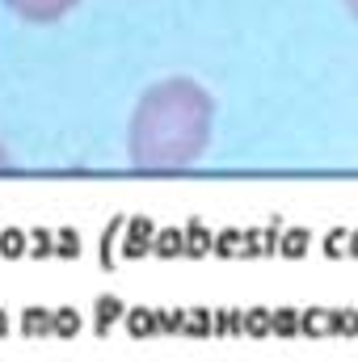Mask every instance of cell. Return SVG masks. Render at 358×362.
<instances>
[{"instance_id": "cell-4", "label": "cell", "mask_w": 358, "mask_h": 362, "mask_svg": "<svg viewBox=\"0 0 358 362\" xmlns=\"http://www.w3.org/2000/svg\"><path fill=\"white\" fill-rule=\"evenodd\" d=\"M4 165H8V156H4V152H0V169H4Z\"/></svg>"}, {"instance_id": "cell-3", "label": "cell", "mask_w": 358, "mask_h": 362, "mask_svg": "<svg viewBox=\"0 0 358 362\" xmlns=\"http://www.w3.org/2000/svg\"><path fill=\"white\" fill-rule=\"evenodd\" d=\"M342 4H346V8H350V13L358 17V0H342Z\"/></svg>"}, {"instance_id": "cell-1", "label": "cell", "mask_w": 358, "mask_h": 362, "mask_svg": "<svg viewBox=\"0 0 358 362\" xmlns=\"http://www.w3.org/2000/svg\"><path fill=\"white\" fill-rule=\"evenodd\" d=\"M215 127V97L202 89L198 81H161L139 97L131 114V160L135 169L148 173H178L190 169Z\"/></svg>"}, {"instance_id": "cell-2", "label": "cell", "mask_w": 358, "mask_h": 362, "mask_svg": "<svg viewBox=\"0 0 358 362\" xmlns=\"http://www.w3.org/2000/svg\"><path fill=\"white\" fill-rule=\"evenodd\" d=\"M21 21H34V25H51V21H64L81 0H4Z\"/></svg>"}]
</instances>
